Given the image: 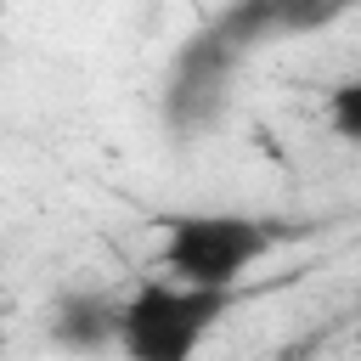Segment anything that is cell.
<instances>
[{
    "label": "cell",
    "mask_w": 361,
    "mask_h": 361,
    "mask_svg": "<svg viewBox=\"0 0 361 361\" xmlns=\"http://www.w3.org/2000/svg\"><path fill=\"white\" fill-rule=\"evenodd\" d=\"M226 310H231L226 288H192V282L152 271L113 310V344L135 361H180L203 350V338L226 322Z\"/></svg>",
    "instance_id": "6da1fadb"
},
{
    "label": "cell",
    "mask_w": 361,
    "mask_h": 361,
    "mask_svg": "<svg viewBox=\"0 0 361 361\" xmlns=\"http://www.w3.org/2000/svg\"><path fill=\"white\" fill-rule=\"evenodd\" d=\"M276 248L271 226L254 214H226V209H203V214H175L164 220V243H158V271L192 288H226L237 293V282Z\"/></svg>",
    "instance_id": "7a4b0ae2"
},
{
    "label": "cell",
    "mask_w": 361,
    "mask_h": 361,
    "mask_svg": "<svg viewBox=\"0 0 361 361\" xmlns=\"http://www.w3.org/2000/svg\"><path fill=\"white\" fill-rule=\"evenodd\" d=\"M327 113H333L338 141H361V85H338L327 96Z\"/></svg>",
    "instance_id": "3957f363"
}]
</instances>
